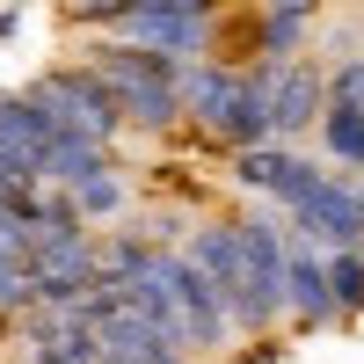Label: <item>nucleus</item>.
Listing matches in <instances>:
<instances>
[{
	"label": "nucleus",
	"instance_id": "nucleus-1",
	"mask_svg": "<svg viewBox=\"0 0 364 364\" xmlns=\"http://www.w3.org/2000/svg\"><path fill=\"white\" fill-rule=\"evenodd\" d=\"M95 66H102V80L117 87V102H124V124H139V132H168L175 117H182V58L109 37V44L95 51Z\"/></svg>",
	"mask_w": 364,
	"mask_h": 364
},
{
	"label": "nucleus",
	"instance_id": "nucleus-2",
	"mask_svg": "<svg viewBox=\"0 0 364 364\" xmlns=\"http://www.w3.org/2000/svg\"><path fill=\"white\" fill-rule=\"evenodd\" d=\"M168 291H175V314H182V343H190V357H211V350H226L240 328L226 314V299L219 284L204 277V262L190 248H168Z\"/></svg>",
	"mask_w": 364,
	"mask_h": 364
},
{
	"label": "nucleus",
	"instance_id": "nucleus-3",
	"mask_svg": "<svg viewBox=\"0 0 364 364\" xmlns=\"http://www.w3.org/2000/svg\"><path fill=\"white\" fill-rule=\"evenodd\" d=\"M44 95L66 109V124H73V132L117 146V132H124V102H117V87L102 80L95 58H87V66H58V73H44Z\"/></svg>",
	"mask_w": 364,
	"mask_h": 364
},
{
	"label": "nucleus",
	"instance_id": "nucleus-4",
	"mask_svg": "<svg viewBox=\"0 0 364 364\" xmlns=\"http://www.w3.org/2000/svg\"><path fill=\"white\" fill-rule=\"evenodd\" d=\"M284 226L299 240H314V248H364V204H357V190L343 175H321L314 190L284 211Z\"/></svg>",
	"mask_w": 364,
	"mask_h": 364
},
{
	"label": "nucleus",
	"instance_id": "nucleus-5",
	"mask_svg": "<svg viewBox=\"0 0 364 364\" xmlns=\"http://www.w3.org/2000/svg\"><path fill=\"white\" fill-rule=\"evenodd\" d=\"M255 66L269 80V132H277V139L314 132L321 109H328V80L314 66H291V58H255Z\"/></svg>",
	"mask_w": 364,
	"mask_h": 364
},
{
	"label": "nucleus",
	"instance_id": "nucleus-6",
	"mask_svg": "<svg viewBox=\"0 0 364 364\" xmlns=\"http://www.w3.org/2000/svg\"><path fill=\"white\" fill-rule=\"evenodd\" d=\"M240 182H248V190H262L277 211H291L299 197L314 190V182L328 175V168H314V161H299L291 146H277V139H262V146H248V154H240V168H233Z\"/></svg>",
	"mask_w": 364,
	"mask_h": 364
},
{
	"label": "nucleus",
	"instance_id": "nucleus-7",
	"mask_svg": "<svg viewBox=\"0 0 364 364\" xmlns=\"http://www.w3.org/2000/svg\"><path fill=\"white\" fill-rule=\"evenodd\" d=\"M240 87H248V66H219V58H190L182 66V117L204 124L211 139L226 132V117L240 102Z\"/></svg>",
	"mask_w": 364,
	"mask_h": 364
},
{
	"label": "nucleus",
	"instance_id": "nucleus-8",
	"mask_svg": "<svg viewBox=\"0 0 364 364\" xmlns=\"http://www.w3.org/2000/svg\"><path fill=\"white\" fill-rule=\"evenodd\" d=\"M284 314L299 328H328L343 306H336V284H328V255L314 248V240L291 233V262H284Z\"/></svg>",
	"mask_w": 364,
	"mask_h": 364
},
{
	"label": "nucleus",
	"instance_id": "nucleus-9",
	"mask_svg": "<svg viewBox=\"0 0 364 364\" xmlns=\"http://www.w3.org/2000/svg\"><path fill=\"white\" fill-rule=\"evenodd\" d=\"M95 336H102V364H190V350H182L168 328H154L139 306H117Z\"/></svg>",
	"mask_w": 364,
	"mask_h": 364
},
{
	"label": "nucleus",
	"instance_id": "nucleus-10",
	"mask_svg": "<svg viewBox=\"0 0 364 364\" xmlns=\"http://www.w3.org/2000/svg\"><path fill=\"white\" fill-rule=\"evenodd\" d=\"M321 146H328V161L364 168V102H328L321 109Z\"/></svg>",
	"mask_w": 364,
	"mask_h": 364
},
{
	"label": "nucleus",
	"instance_id": "nucleus-11",
	"mask_svg": "<svg viewBox=\"0 0 364 364\" xmlns=\"http://www.w3.org/2000/svg\"><path fill=\"white\" fill-rule=\"evenodd\" d=\"M73 204H80V219L87 226H102V219H117V211H124V175H95V182H80V190H66Z\"/></svg>",
	"mask_w": 364,
	"mask_h": 364
},
{
	"label": "nucleus",
	"instance_id": "nucleus-12",
	"mask_svg": "<svg viewBox=\"0 0 364 364\" xmlns=\"http://www.w3.org/2000/svg\"><path fill=\"white\" fill-rule=\"evenodd\" d=\"M328 255V284H336V306H364V248H321Z\"/></svg>",
	"mask_w": 364,
	"mask_h": 364
},
{
	"label": "nucleus",
	"instance_id": "nucleus-13",
	"mask_svg": "<svg viewBox=\"0 0 364 364\" xmlns=\"http://www.w3.org/2000/svg\"><path fill=\"white\" fill-rule=\"evenodd\" d=\"M58 8H66L73 22H95V29H117V22H124V15L139 8V0H58Z\"/></svg>",
	"mask_w": 364,
	"mask_h": 364
},
{
	"label": "nucleus",
	"instance_id": "nucleus-14",
	"mask_svg": "<svg viewBox=\"0 0 364 364\" xmlns=\"http://www.w3.org/2000/svg\"><path fill=\"white\" fill-rule=\"evenodd\" d=\"M328 102H364V58H343L328 73Z\"/></svg>",
	"mask_w": 364,
	"mask_h": 364
},
{
	"label": "nucleus",
	"instance_id": "nucleus-15",
	"mask_svg": "<svg viewBox=\"0 0 364 364\" xmlns=\"http://www.w3.org/2000/svg\"><path fill=\"white\" fill-rule=\"evenodd\" d=\"M321 0H262V15H284V22H306Z\"/></svg>",
	"mask_w": 364,
	"mask_h": 364
},
{
	"label": "nucleus",
	"instance_id": "nucleus-16",
	"mask_svg": "<svg viewBox=\"0 0 364 364\" xmlns=\"http://www.w3.org/2000/svg\"><path fill=\"white\" fill-rule=\"evenodd\" d=\"M357 204H364V182H357Z\"/></svg>",
	"mask_w": 364,
	"mask_h": 364
}]
</instances>
